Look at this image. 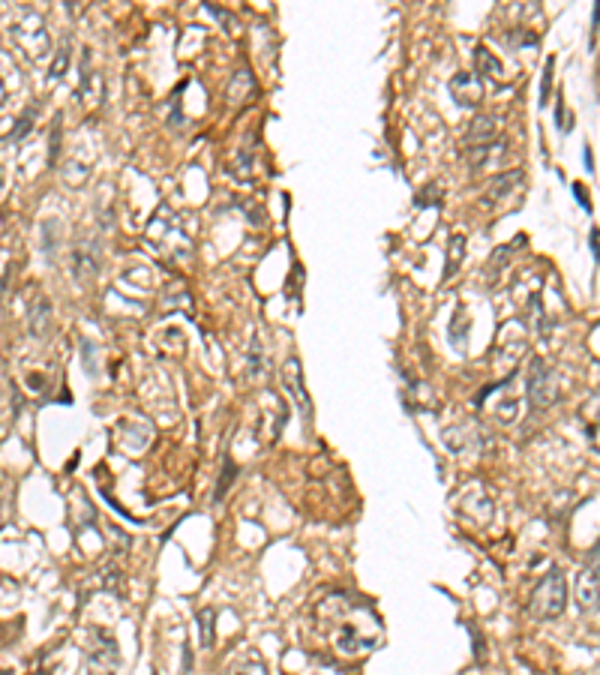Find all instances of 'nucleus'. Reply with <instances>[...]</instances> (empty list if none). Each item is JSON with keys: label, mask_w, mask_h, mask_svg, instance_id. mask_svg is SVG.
I'll return each mask as SVG.
<instances>
[{"label": "nucleus", "mask_w": 600, "mask_h": 675, "mask_svg": "<svg viewBox=\"0 0 600 675\" xmlns=\"http://www.w3.org/2000/svg\"><path fill=\"white\" fill-rule=\"evenodd\" d=\"M564 606H568V583H564L561 570L553 568L550 574H546L535 585L531 601H528V610H531L535 619L550 621V619H559V615L564 612Z\"/></svg>", "instance_id": "nucleus-1"}, {"label": "nucleus", "mask_w": 600, "mask_h": 675, "mask_svg": "<svg viewBox=\"0 0 600 675\" xmlns=\"http://www.w3.org/2000/svg\"><path fill=\"white\" fill-rule=\"evenodd\" d=\"M10 33H13V42L30 57V61L39 64V61H46V57H48L51 39H48L46 24H42V19L37 13H21L19 19L10 24Z\"/></svg>", "instance_id": "nucleus-2"}, {"label": "nucleus", "mask_w": 600, "mask_h": 675, "mask_svg": "<svg viewBox=\"0 0 600 675\" xmlns=\"http://www.w3.org/2000/svg\"><path fill=\"white\" fill-rule=\"evenodd\" d=\"M559 375L550 370L546 361H531L528 366V406L535 412H546L559 399Z\"/></svg>", "instance_id": "nucleus-3"}, {"label": "nucleus", "mask_w": 600, "mask_h": 675, "mask_svg": "<svg viewBox=\"0 0 600 675\" xmlns=\"http://www.w3.org/2000/svg\"><path fill=\"white\" fill-rule=\"evenodd\" d=\"M448 90L459 108H477L480 99H484V81H480L477 73H457L450 79Z\"/></svg>", "instance_id": "nucleus-4"}, {"label": "nucleus", "mask_w": 600, "mask_h": 675, "mask_svg": "<svg viewBox=\"0 0 600 675\" xmlns=\"http://www.w3.org/2000/svg\"><path fill=\"white\" fill-rule=\"evenodd\" d=\"M97 643L99 648H93L88 654V675H117V663H120L117 643L108 639L102 630H97Z\"/></svg>", "instance_id": "nucleus-5"}, {"label": "nucleus", "mask_w": 600, "mask_h": 675, "mask_svg": "<svg viewBox=\"0 0 600 675\" xmlns=\"http://www.w3.org/2000/svg\"><path fill=\"white\" fill-rule=\"evenodd\" d=\"M282 384H286V390L291 393V397H295L300 414L310 421V417H313V399H310V393H306V388H304V370H300L297 357H291V361H286V366H282Z\"/></svg>", "instance_id": "nucleus-6"}, {"label": "nucleus", "mask_w": 600, "mask_h": 675, "mask_svg": "<svg viewBox=\"0 0 600 675\" xmlns=\"http://www.w3.org/2000/svg\"><path fill=\"white\" fill-rule=\"evenodd\" d=\"M577 603L582 612L600 610V568H597V561H591L577 579Z\"/></svg>", "instance_id": "nucleus-7"}, {"label": "nucleus", "mask_w": 600, "mask_h": 675, "mask_svg": "<svg viewBox=\"0 0 600 675\" xmlns=\"http://www.w3.org/2000/svg\"><path fill=\"white\" fill-rule=\"evenodd\" d=\"M99 259L102 250L97 241H81L73 252V270L75 279H93L99 273Z\"/></svg>", "instance_id": "nucleus-8"}, {"label": "nucleus", "mask_w": 600, "mask_h": 675, "mask_svg": "<svg viewBox=\"0 0 600 675\" xmlns=\"http://www.w3.org/2000/svg\"><path fill=\"white\" fill-rule=\"evenodd\" d=\"M475 73L480 79H490L495 84H504V70L499 64V57H493V51L486 46H477L475 48Z\"/></svg>", "instance_id": "nucleus-9"}, {"label": "nucleus", "mask_w": 600, "mask_h": 675, "mask_svg": "<svg viewBox=\"0 0 600 675\" xmlns=\"http://www.w3.org/2000/svg\"><path fill=\"white\" fill-rule=\"evenodd\" d=\"M495 130H499V121H495V117H486V115H484V117H477V121H475V126L468 130L466 139H468L471 148H475V144H493Z\"/></svg>", "instance_id": "nucleus-10"}, {"label": "nucleus", "mask_w": 600, "mask_h": 675, "mask_svg": "<svg viewBox=\"0 0 600 675\" xmlns=\"http://www.w3.org/2000/svg\"><path fill=\"white\" fill-rule=\"evenodd\" d=\"M462 255H466V241H462V235H453L450 244H448V270H444V277H441L444 283H448V279H453V273L459 270Z\"/></svg>", "instance_id": "nucleus-11"}, {"label": "nucleus", "mask_w": 600, "mask_h": 675, "mask_svg": "<svg viewBox=\"0 0 600 675\" xmlns=\"http://www.w3.org/2000/svg\"><path fill=\"white\" fill-rule=\"evenodd\" d=\"M519 177H522L519 172H504V175L495 177L493 186H490V201H499V199H504V195H508V192L513 190V186L519 184Z\"/></svg>", "instance_id": "nucleus-12"}, {"label": "nucleus", "mask_w": 600, "mask_h": 675, "mask_svg": "<svg viewBox=\"0 0 600 675\" xmlns=\"http://www.w3.org/2000/svg\"><path fill=\"white\" fill-rule=\"evenodd\" d=\"M48 324H51V303H48V301H39V303L30 310V330L37 333V337H42Z\"/></svg>", "instance_id": "nucleus-13"}, {"label": "nucleus", "mask_w": 600, "mask_h": 675, "mask_svg": "<svg viewBox=\"0 0 600 675\" xmlns=\"http://www.w3.org/2000/svg\"><path fill=\"white\" fill-rule=\"evenodd\" d=\"M213 619H217V612H213L210 606L199 612V634H201L204 648H213V643H217V637H213Z\"/></svg>", "instance_id": "nucleus-14"}, {"label": "nucleus", "mask_w": 600, "mask_h": 675, "mask_svg": "<svg viewBox=\"0 0 600 675\" xmlns=\"http://www.w3.org/2000/svg\"><path fill=\"white\" fill-rule=\"evenodd\" d=\"M517 246H519V244L513 241V244H508V246H499V250L493 252V259H490V277H493V283L499 279V273L504 270V264H508V259L513 255V250H517Z\"/></svg>", "instance_id": "nucleus-15"}, {"label": "nucleus", "mask_w": 600, "mask_h": 675, "mask_svg": "<svg viewBox=\"0 0 600 675\" xmlns=\"http://www.w3.org/2000/svg\"><path fill=\"white\" fill-rule=\"evenodd\" d=\"M235 477H237V466L231 463V459H226V463H222V474L217 481V492H213V499H217V501L226 499V492H228V486L235 483Z\"/></svg>", "instance_id": "nucleus-16"}, {"label": "nucleus", "mask_w": 600, "mask_h": 675, "mask_svg": "<svg viewBox=\"0 0 600 675\" xmlns=\"http://www.w3.org/2000/svg\"><path fill=\"white\" fill-rule=\"evenodd\" d=\"M439 201H441V186L430 184V186H424V190L417 192L415 208H430V204H439Z\"/></svg>", "instance_id": "nucleus-17"}, {"label": "nucleus", "mask_w": 600, "mask_h": 675, "mask_svg": "<svg viewBox=\"0 0 600 675\" xmlns=\"http://www.w3.org/2000/svg\"><path fill=\"white\" fill-rule=\"evenodd\" d=\"M553 66H555V57H546L544 81H540V106H546V102H550V90H553Z\"/></svg>", "instance_id": "nucleus-18"}, {"label": "nucleus", "mask_w": 600, "mask_h": 675, "mask_svg": "<svg viewBox=\"0 0 600 675\" xmlns=\"http://www.w3.org/2000/svg\"><path fill=\"white\" fill-rule=\"evenodd\" d=\"M504 42L519 48V46H535L537 37H535V33H526V30H508V33H504Z\"/></svg>", "instance_id": "nucleus-19"}, {"label": "nucleus", "mask_w": 600, "mask_h": 675, "mask_svg": "<svg viewBox=\"0 0 600 675\" xmlns=\"http://www.w3.org/2000/svg\"><path fill=\"white\" fill-rule=\"evenodd\" d=\"M33 115H37V108H28V111H24V115H21V121H19V130H15L6 141H19L21 135H28V132H30V126H33Z\"/></svg>", "instance_id": "nucleus-20"}, {"label": "nucleus", "mask_w": 600, "mask_h": 675, "mask_svg": "<svg viewBox=\"0 0 600 675\" xmlns=\"http://www.w3.org/2000/svg\"><path fill=\"white\" fill-rule=\"evenodd\" d=\"M66 64H70V51H60L57 55V61H55V66H51V79H57V75H64L66 73Z\"/></svg>", "instance_id": "nucleus-21"}]
</instances>
